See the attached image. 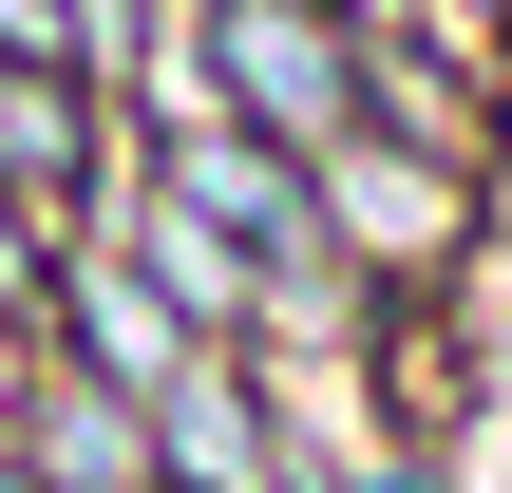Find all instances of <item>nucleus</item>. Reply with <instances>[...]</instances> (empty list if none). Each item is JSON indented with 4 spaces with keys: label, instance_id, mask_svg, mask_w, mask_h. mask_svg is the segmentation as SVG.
I'll use <instances>...</instances> for the list:
<instances>
[{
    "label": "nucleus",
    "instance_id": "obj_1",
    "mask_svg": "<svg viewBox=\"0 0 512 493\" xmlns=\"http://www.w3.org/2000/svg\"><path fill=\"white\" fill-rule=\"evenodd\" d=\"M361 57H380V38H342L323 0H190L152 95H190V114H228V133H266V152L323 171V152L361 133Z\"/></svg>",
    "mask_w": 512,
    "mask_h": 493
},
{
    "label": "nucleus",
    "instance_id": "obj_2",
    "mask_svg": "<svg viewBox=\"0 0 512 493\" xmlns=\"http://www.w3.org/2000/svg\"><path fill=\"white\" fill-rule=\"evenodd\" d=\"M304 190H323V266H342L361 304L456 285V266H475V228H494V171H456V152H418V133H342Z\"/></svg>",
    "mask_w": 512,
    "mask_h": 493
},
{
    "label": "nucleus",
    "instance_id": "obj_3",
    "mask_svg": "<svg viewBox=\"0 0 512 493\" xmlns=\"http://www.w3.org/2000/svg\"><path fill=\"white\" fill-rule=\"evenodd\" d=\"M0 209H19L38 247H114V209H133V114H114L95 76H0Z\"/></svg>",
    "mask_w": 512,
    "mask_h": 493
},
{
    "label": "nucleus",
    "instance_id": "obj_4",
    "mask_svg": "<svg viewBox=\"0 0 512 493\" xmlns=\"http://www.w3.org/2000/svg\"><path fill=\"white\" fill-rule=\"evenodd\" d=\"M152 493H304L285 380H266V361H190V380L152 399Z\"/></svg>",
    "mask_w": 512,
    "mask_h": 493
},
{
    "label": "nucleus",
    "instance_id": "obj_5",
    "mask_svg": "<svg viewBox=\"0 0 512 493\" xmlns=\"http://www.w3.org/2000/svg\"><path fill=\"white\" fill-rule=\"evenodd\" d=\"M38 361H76V380H114V399H171L209 342H190V323H171L114 247H76V266H57V304H38Z\"/></svg>",
    "mask_w": 512,
    "mask_h": 493
},
{
    "label": "nucleus",
    "instance_id": "obj_6",
    "mask_svg": "<svg viewBox=\"0 0 512 493\" xmlns=\"http://www.w3.org/2000/svg\"><path fill=\"white\" fill-rule=\"evenodd\" d=\"M0 456H19L38 493H152V399H114V380L38 361V399L0 418Z\"/></svg>",
    "mask_w": 512,
    "mask_h": 493
},
{
    "label": "nucleus",
    "instance_id": "obj_7",
    "mask_svg": "<svg viewBox=\"0 0 512 493\" xmlns=\"http://www.w3.org/2000/svg\"><path fill=\"white\" fill-rule=\"evenodd\" d=\"M0 76H76V0H0Z\"/></svg>",
    "mask_w": 512,
    "mask_h": 493
},
{
    "label": "nucleus",
    "instance_id": "obj_8",
    "mask_svg": "<svg viewBox=\"0 0 512 493\" xmlns=\"http://www.w3.org/2000/svg\"><path fill=\"white\" fill-rule=\"evenodd\" d=\"M57 266H76V247H38V228L0 209V323H38V304H57Z\"/></svg>",
    "mask_w": 512,
    "mask_h": 493
}]
</instances>
